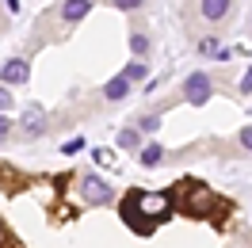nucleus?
<instances>
[{"instance_id":"obj_1","label":"nucleus","mask_w":252,"mask_h":248,"mask_svg":"<svg viewBox=\"0 0 252 248\" xmlns=\"http://www.w3.org/2000/svg\"><path fill=\"white\" fill-rule=\"evenodd\" d=\"M172 210V199L168 195H145V191H134L130 202L123 206V217H168Z\"/></svg>"},{"instance_id":"obj_2","label":"nucleus","mask_w":252,"mask_h":248,"mask_svg":"<svg viewBox=\"0 0 252 248\" xmlns=\"http://www.w3.org/2000/svg\"><path fill=\"white\" fill-rule=\"evenodd\" d=\"M80 191H84V199L95 202V206H107V202L115 199V191L107 187V180H99V176H84V180H80Z\"/></svg>"},{"instance_id":"obj_3","label":"nucleus","mask_w":252,"mask_h":248,"mask_svg":"<svg viewBox=\"0 0 252 248\" xmlns=\"http://www.w3.org/2000/svg\"><path fill=\"white\" fill-rule=\"evenodd\" d=\"M184 92H188V99L195 107H203L206 99H210V77H206V73H191V77L184 80Z\"/></svg>"},{"instance_id":"obj_4","label":"nucleus","mask_w":252,"mask_h":248,"mask_svg":"<svg viewBox=\"0 0 252 248\" xmlns=\"http://www.w3.org/2000/svg\"><path fill=\"white\" fill-rule=\"evenodd\" d=\"M214 206H218V199H214L203 184H191V199H188V210H191V214H210Z\"/></svg>"},{"instance_id":"obj_5","label":"nucleus","mask_w":252,"mask_h":248,"mask_svg":"<svg viewBox=\"0 0 252 248\" xmlns=\"http://www.w3.org/2000/svg\"><path fill=\"white\" fill-rule=\"evenodd\" d=\"M27 77H31V69H27V62H23V58L0 65V84H4V88H8V84H27Z\"/></svg>"},{"instance_id":"obj_6","label":"nucleus","mask_w":252,"mask_h":248,"mask_svg":"<svg viewBox=\"0 0 252 248\" xmlns=\"http://www.w3.org/2000/svg\"><path fill=\"white\" fill-rule=\"evenodd\" d=\"M229 4H233V0H203V4H199V12H203L206 23H218V19L229 16Z\"/></svg>"},{"instance_id":"obj_7","label":"nucleus","mask_w":252,"mask_h":248,"mask_svg":"<svg viewBox=\"0 0 252 248\" xmlns=\"http://www.w3.org/2000/svg\"><path fill=\"white\" fill-rule=\"evenodd\" d=\"M92 12V0H65L62 4V19L65 23H77V19H84Z\"/></svg>"},{"instance_id":"obj_8","label":"nucleus","mask_w":252,"mask_h":248,"mask_svg":"<svg viewBox=\"0 0 252 248\" xmlns=\"http://www.w3.org/2000/svg\"><path fill=\"white\" fill-rule=\"evenodd\" d=\"M126 92H130V77H126V73H119L115 80H107V88H103V95H107L111 103H119Z\"/></svg>"},{"instance_id":"obj_9","label":"nucleus","mask_w":252,"mask_h":248,"mask_svg":"<svg viewBox=\"0 0 252 248\" xmlns=\"http://www.w3.org/2000/svg\"><path fill=\"white\" fill-rule=\"evenodd\" d=\"M160 160H164V149H160V145H145L142 149V164L145 168H157Z\"/></svg>"},{"instance_id":"obj_10","label":"nucleus","mask_w":252,"mask_h":248,"mask_svg":"<svg viewBox=\"0 0 252 248\" xmlns=\"http://www.w3.org/2000/svg\"><path fill=\"white\" fill-rule=\"evenodd\" d=\"M23 130H27V134H42V130H46V126H42V115H38V111H27V119H23Z\"/></svg>"},{"instance_id":"obj_11","label":"nucleus","mask_w":252,"mask_h":248,"mask_svg":"<svg viewBox=\"0 0 252 248\" xmlns=\"http://www.w3.org/2000/svg\"><path fill=\"white\" fill-rule=\"evenodd\" d=\"M126 77H130V80H145V77H149V69H145L142 62H130V65H126Z\"/></svg>"},{"instance_id":"obj_12","label":"nucleus","mask_w":252,"mask_h":248,"mask_svg":"<svg viewBox=\"0 0 252 248\" xmlns=\"http://www.w3.org/2000/svg\"><path fill=\"white\" fill-rule=\"evenodd\" d=\"M138 145V130H123L119 134V149H134Z\"/></svg>"},{"instance_id":"obj_13","label":"nucleus","mask_w":252,"mask_h":248,"mask_svg":"<svg viewBox=\"0 0 252 248\" xmlns=\"http://www.w3.org/2000/svg\"><path fill=\"white\" fill-rule=\"evenodd\" d=\"M130 46H134V54H145V50H149V42H145L142 34H134V38H130Z\"/></svg>"},{"instance_id":"obj_14","label":"nucleus","mask_w":252,"mask_h":248,"mask_svg":"<svg viewBox=\"0 0 252 248\" xmlns=\"http://www.w3.org/2000/svg\"><path fill=\"white\" fill-rule=\"evenodd\" d=\"M203 54H218V58H225V50H218L214 38H206V42H203Z\"/></svg>"},{"instance_id":"obj_15","label":"nucleus","mask_w":252,"mask_h":248,"mask_svg":"<svg viewBox=\"0 0 252 248\" xmlns=\"http://www.w3.org/2000/svg\"><path fill=\"white\" fill-rule=\"evenodd\" d=\"M115 8H126V12H134V8H142V0H111Z\"/></svg>"},{"instance_id":"obj_16","label":"nucleus","mask_w":252,"mask_h":248,"mask_svg":"<svg viewBox=\"0 0 252 248\" xmlns=\"http://www.w3.org/2000/svg\"><path fill=\"white\" fill-rule=\"evenodd\" d=\"M160 126V115H145L142 119V130H157Z\"/></svg>"},{"instance_id":"obj_17","label":"nucleus","mask_w":252,"mask_h":248,"mask_svg":"<svg viewBox=\"0 0 252 248\" xmlns=\"http://www.w3.org/2000/svg\"><path fill=\"white\" fill-rule=\"evenodd\" d=\"M8 107H12V95H8V88L0 84V111H8Z\"/></svg>"},{"instance_id":"obj_18","label":"nucleus","mask_w":252,"mask_h":248,"mask_svg":"<svg viewBox=\"0 0 252 248\" xmlns=\"http://www.w3.org/2000/svg\"><path fill=\"white\" fill-rule=\"evenodd\" d=\"M241 145H245V149H252V126H245V130H241Z\"/></svg>"},{"instance_id":"obj_19","label":"nucleus","mask_w":252,"mask_h":248,"mask_svg":"<svg viewBox=\"0 0 252 248\" xmlns=\"http://www.w3.org/2000/svg\"><path fill=\"white\" fill-rule=\"evenodd\" d=\"M241 92H245V95L252 92V69H249V73H245V77H241Z\"/></svg>"},{"instance_id":"obj_20","label":"nucleus","mask_w":252,"mask_h":248,"mask_svg":"<svg viewBox=\"0 0 252 248\" xmlns=\"http://www.w3.org/2000/svg\"><path fill=\"white\" fill-rule=\"evenodd\" d=\"M8 130H12V123H8L4 115H0V145H4V138H8Z\"/></svg>"},{"instance_id":"obj_21","label":"nucleus","mask_w":252,"mask_h":248,"mask_svg":"<svg viewBox=\"0 0 252 248\" xmlns=\"http://www.w3.org/2000/svg\"><path fill=\"white\" fill-rule=\"evenodd\" d=\"M8 12H19V0H8Z\"/></svg>"},{"instance_id":"obj_22","label":"nucleus","mask_w":252,"mask_h":248,"mask_svg":"<svg viewBox=\"0 0 252 248\" xmlns=\"http://www.w3.org/2000/svg\"><path fill=\"white\" fill-rule=\"evenodd\" d=\"M0 245H4V225H0Z\"/></svg>"}]
</instances>
